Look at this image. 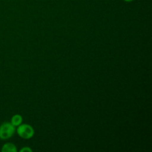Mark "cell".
I'll return each mask as SVG.
<instances>
[{"label":"cell","mask_w":152,"mask_h":152,"mask_svg":"<svg viewBox=\"0 0 152 152\" xmlns=\"http://www.w3.org/2000/svg\"><path fill=\"white\" fill-rule=\"evenodd\" d=\"M18 135L22 139L28 140L31 139L34 135V129L31 126L28 124H21L18 126L16 129Z\"/></svg>","instance_id":"obj_2"},{"label":"cell","mask_w":152,"mask_h":152,"mask_svg":"<svg viewBox=\"0 0 152 152\" xmlns=\"http://www.w3.org/2000/svg\"><path fill=\"white\" fill-rule=\"evenodd\" d=\"M21 152H31L32 151V150H31V148H30L29 147H24L23 148H22V149L20 150Z\"/></svg>","instance_id":"obj_5"},{"label":"cell","mask_w":152,"mask_h":152,"mask_svg":"<svg viewBox=\"0 0 152 152\" xmlns=\"http://www.w3.org/2000/svg\"><path fill=\"white\" fill-rule=\"evenodd\" d=\"M16 132L15 126L10 123L6 122L2 123L0 126V139L1 140H7L12 137Z\"/></svg>","instance_id":"obj_1"},{"label":"cell","mask_w":152,"mask_h":152,"mask_svg":"<svg viewBox=\"0 0 152 152\" xmlns=\"http://www.w3.org/2000/svg\"><path fill=\"white\" fill-rule=\"evenodd\" d=\"M22 121H23V119H22V116L19 115V114H15L12 117L10 123L16 127V126H19V125L22 124Z\"/></svg>","instance_id":"obj_4"},{"label":"cell","mask_w":152,"mask_h":152,"mask_svg":"<svg viewBox=\"0 0 152 152\" xmlns=\"http://www.w3.org/2000/svg\"><path fill=\"white\" fill-rule=\"evenodd\" d=\"M1 151L2 152H16L17 149L14 144L10 143V142H7L5 143L1 148Z\"/></svg>","instance_id":"obj_3"},{"label":"cell","mask_w":152,"mask_h":152,"mask_svg":"<svg viewBox=\"0 0 152 152\" xmlns=\"http://www.w3.org/2000/svg\"><path fill=\"white\" fill-rule=\"evenodd\" d=\"M125 1H127V2H131V1H133L134 0H124Z\"/></svg>","instance_id":"obj_6"}]
</instances>
